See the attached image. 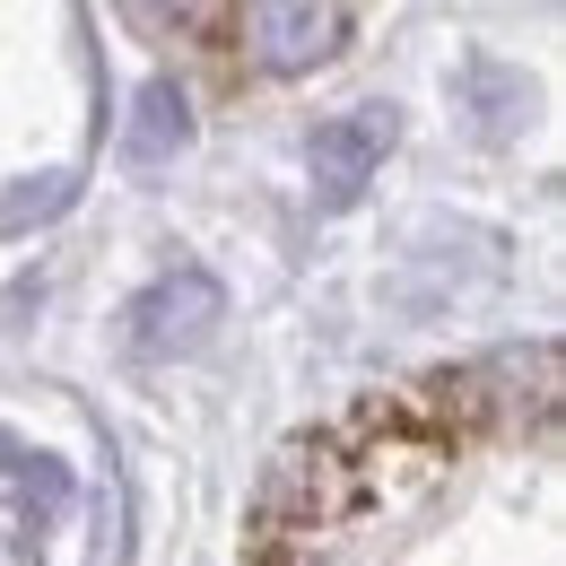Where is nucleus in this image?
I'll return each mask as SVG.
<instances>
[{
    "instance_id": "obj_6",
    "label": "nucleus",
    "mask_w": 566,
    "mask_h": 566,
    "mask_svg": "<svg viewBox=\"0 0 566 566\" xmlns=\"http://www.w3.org/2000/svg\"><path fill=\"white\" fill-rule=\"evenodd\" d=\"M123 9H132V18H140V27H175V18H184V9H192V0H123Z\"/></svg>"
},
{
    "instance_id": "obj_4",
    "label": "nucleus",
    "mask_w": 566,
    "mask_h": 566,
    "mask_svg": "<svg viewBox=\"0 0 566 566\" xmlns=\"http://www.w3.org/2000/svg\"><path fill=\"white\" fill-rule=\"evenodd\" d=\"M384 148H392V105H349V114H332L314 132V192H323V210H349L375 184Z\"/></svg>"
},
{
    "instance_id": "obj_7",
    "label": "nucleus",
    "mask_w": 566,
    "mask_h": 566,
    "mask_svg": "<svg viewBox=\"0 0 566 566\" xmlns=\"http://www.w3.org/2000/svg\"><path fill=\"white\" fill-rule=\"evenodd\" d=\"M18 453H27V444H18L9 427H0V471H18Z\"/></svg>"
},
{
    "instance_id": "obj_5",
    "label": "nucleus",
    "mask_w": 566,
    "mask_h": 566,
    "mask_svg": "<svg viewBox=\"0 0 566 566\" xmlns=\"http://www.w3.org/2000/svg\"><path fill=\"white\" fill-rule=\"evenodd\" d=\"M184 148H192V105H184V87H175V78H148L140 96H132L123 157H132V166H175Z\"/></svg>"
},
{
    "instance_id": "obj_1",
    "label": "nucleus",
    "mask_w": 566,
    "mask_h": 566,
    "mask_svg": "<svg viewBox=\"0 0 566 566\" xmlns=\"http://www.w3.org/2000/svg\"><path fill=\"white\" fill-rule=\"evenodd\" d=\"M558 349L444 366L280 453L253 566H558Z\"/></svg>"
},
{
    "instance_id": "obj_3",
    "label": "nucleus",
    "mask_w": 566,
    "mask_h": 566,
    "mask_svg": "<svg viewBox=\"0 0 566 566\" xmlns=\"http://www.w3.org/2000/svg\"><path fill=\"white\" fill-rule=\"evenodd\" d=\"M227 314V296H218L210 271H175V280H157L132 305V349L140 357H192L210 340V323Z\"/></svg>"
},
{
    "instance_id": "obj_2",
    "label": "nucleus",
    "mask_w": 566,
    "mask_h": 566,
    "mask_svg": "<svg viewBox=\"0 0 566 566\" xmlns=\"http://www.w3.org/2000/svg\"><path fill=\"white\" fill-rule=\"evenodd\" d=\"M235 35L271 78H305L349 44V9L340 0H235Z\"/></svg>"
}]
</instances>
